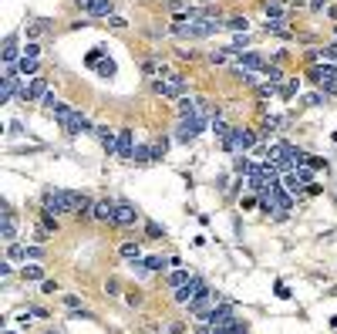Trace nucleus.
Listing matches in <instances>:
<instances>
[{
	"instance_id": "1",
	"label": "nucleus",
	"mask_w": 337,
	"mask_h": 334,
	"mask_svg": "<svg viewBox=\"0 0 337 334\" xmlns=\"http://www.w3.org/2000/svg\"><path fill=\"white\" fill-rule=\"evenodd\" d=\"M209 125V115H189V118H179V125H176V139L179 142H196L199 139V132Z\"/></svg>"
},
{
	"instance_id": "2",
	"label": "nucleus",
	"mask_w": 337,
	"mask_h": 334,
	"mask_svg": "<svg viewBox=\"0 0 337 334\" xmlns=\"http://www.w3.org/2000/svg\"><path fill=\"white\" fill-rule=\"evenodd\" d=\"M152 91L159 98H185V91H189V85H185V78H179V74H168V78H155L152 81Z\"/></svg>"
},
{
	"instance_id": "3",
	"label": "nucleus",
	"mask_w": 337,
	"mask_h": 334,
	"mask_svg": "<svg viewBox=\"0 0 337 334\" xmlns=\"http://www.w3.org/2000/svg\"><path fill=\"white\" fill-rule=\"evenodd\" d=\"M310 78L313 85H321V91H337V65H330V61H317L310 68Z\"/></svg>"
},
{
	"instance_id": "4",
	"label": "nucleus",
	"mask_w": 337,
	"mask_h": 334,
	"mask_svg": "<svg viewBox=\"0 0 337 334\" xmlns=\"http://www.w3.org/2000/svg\"><path fill=\"white\" fill-rule=\"evenodd\" d=\"M257 142L260 139H257V132H253V129H233L223 139V149H226V152H243V149H253Z\"/></svg>"
},
{
	"instance_id": "5",
	"label": "nucleus",
	"mask_w": 337,
	"mask_h": 334,
	"mask_svg": "<svg viewBox=\"0 0 337 334\" xmlns=\"http://www.w3.org/2000/svg\"><path fill=\"white\" fill-rule=\"evenodd\" d=\"M78 10L81 14H88V17H104V20H108V17H115V4L112 0H78Z\"/></svg>"
},
{
	"instance_id": "6",
	"label": "nucleus",
	"mask_w": 337,
	"mask_h": 334,
	"mask_svg": "<svg viewBox=\"0 0 337 334\" xmlns=\"http://www.w3.org/2000/svg\"><path fill=\"white\" fill-rule=\"evenodd\" d=\"M202 290H209V287H206V280H202V277H193L185 287H179V290H176V301L182 304V307H193V304H196V297H199Z\"/></svg>"
},
{
	"instance_id": "7",
	"label": "nucleus",
	"mask_w": 337,
	"mask_h": 334,
	"mask_svg": "<svg viewBox=\"0 0 337 334\" xmlns=\"http://www.w3.org/2000/svg\"><path fill=\"white\" fill-rule=\"evenodd\" d=\"M51 91H48V81L44 78H31V81H24V88H20V101H44Z\"/></svg>"
},
{
	"instance_id": "8",
	"label": "nucleus",
	"mask_w": 337,
	"mask_h": 334,
	"mask_svg": "<svg viewBox=\"0 0 337 334\" xmlns=\"http://www.w3.org/2000/svg\"><path fill=\"white\" fill-rule=\"evenodd\" d=\"M135 223H138V210L129 199H118L115 203V226H135Z\"/></svg>"
},
{
	"instance_id": "9",
	"label": "nucleus",
	"mask_w": 337,
	"mask_h": 334,
	"mask_svg": "<svg viewBox=\"0 0 337 334\" xmlns=\"http://www.w3.org/2000/svg\"><path fill=\"white\" fill-rule=\"evenodd\" d=\"M236 318H233V304L229 301H219L216 310H213V318H209V327H233Z\"/></svg>"
},
{
	"instance_id": "10",
	"label": "nucleus",
	"mask_w": 337,
	"mask_h": 334,
	"mask_svg": "<svg viewBox=\"0 0 337 334\" xmlns=\"http://www.w3.org/2000/svg\"><path fill=\"white\" fill-rule=\"evenodd\" d=\"M115 203H118V199H98L95 210H91V213H95V220L98 223H112V226H115Z\"/></svg>"
},
{
	"instance_id": "11",
	"label": "nucleus",
	"mask_w": 337,
	"mask_h": 334,
	"mask_svg": "<svg viewBox=\"0 0 337 334\" xmlns=\"http://www.w3.org/2000/svg\"><path fill=\"white\" fill-rule=\"evenodd\" d=\"M98 139H101V149H104V152H108V155H118V135H115V132L112 129H104V125H98Z\"/></svg>"
},
{
	"instance_id": "12",
	"label": "nucleus",
	"mask_w": 337,
	"mask_h": 334,
	"mask_svg": "<svg viewBox=\"0 0 337 334\" xmlns=\"http://www.w3.org/2000/svg\"><path fill=\"white\" fill-rule=\"evenodd\" d=\"M95 125H91L88 115H81V112H71V122H68L65 132H71V135H78V132H91Z\"/></svg>"
},
{
	"instance_id": "13",
	"label": "nucleus",
	"mask_w": 337,
	"mask_h": 334,
	"mask_svg": "<svg viewBox=\"0 0 337 334\" xmlns=\"http://www.w3.org/2000/svg\"><path fill=\"white\" fill-rule=\"evenodd\" d=\"M263 14H266V20H283L287 17V4L283 0H263Z\"/></svg>"
},
{
	"instance_id": "14",
	"label": "nucleus",
	"mask_w": 337,
	"mask_h": 334,
	"mask_svg": "<svg viewBox=\"0 0 337 334\" xmlns=\"http://www.w3.org/2000/svg\"><path fill=\"white\" fill-rule=\"evenodd\" d=\"M118 155H121V159H132V155H135V142H132V132L129 129L118 132Z\"/></svg>"
},
{
	"instance_id": "15",
	"label": "nucleus",
	"mask_w": 337,
	"mask_h": 334,
	"mask_svg": "<svg viewBox=\"0 0 337 334\" xmlns=\"http://www.w3.org/2000/svg\"><path fill=\"white\" fill-rule=\"evenodd\" d=\"M240 68H246V71H266V61L260 54H253V51H246V54H240Z\"/></svg>"
},
{
	"instance_id": "16",
	"label": "nucleus",
	"mask_w": 337,
	"mask_h": 334,
	"mask_svg": "<svg viewBox=\"0 0 337 334\" xmlns=\"http://www.w3.org/2000/svg\"><path fill=\"white\" fill-rule=\"evenodd\" d=\"M193 277H196V274H189V270H172V274L165 277V284L172 287V290H179V287H185Z\"/></svg>"
},
{
	"instance_id": "17",
	"label": "nucleus",
	"mask_w": 337,
	"mask_h": 334,
	"mask_svg": "<svg viewBox=\"0 0 337 334\" xmlns=\"http://www.w3.org/2000/svg\"><path fill=\"white\" fill-rule=\"evenodd\" d=\"M20 277L31 280V284H44V267H40V263H24Z\"/></svg>"
},
{
	"instance_id": "18",
	"label": "nucleus",
	"mask_w": 337,
	"mask_h": 334,
	"mask_svg": "<svg viewBox=\"0 0 337 334\" xmlns=\"http://www.w3.org/2000/svg\"><path fill=\"white\" fill-rule=\"evenodd\" d=\"M20 57H17V34H10L7 41H4V65H17Z\"/></svg>"
},
{
	"instance_id": "19",
	"label": "nucleus",
	"mask_w": 337,
	"mask_h": 334,
	"mask_svg": "<svg viewBox=\"0 0 337 334\" xmlns=\"http://www.w3.org/2000/svg\"><path fill=\"white\" fill-rule=\"evenodd\" d=\"M121 260H132V263H138V260H142V246H138V243H121Z\"/></svg>"
},
{
	"instance_id": "20",
	"label": "nucleus",
	"mask_w": 337,
	"mask_h": 334,
	"mask_svg": "<svg viewBox=\"0 0 337 334\" xmlns=\"http://www.w3.org/2000/svg\"><path fill=\"white\" fill-rule=\"evenodd\" d=\"M132 159H135L138 165H145V162H155V159H152V145H149V142L135 145V155H132Z\"/></svg>"
},
{
	"instance_id": "21",
	"label": "nucleus",
	"mask_w": 337,
	"mask_h": 334,
	"mask_svg": "<svg viewBox=\"0 0 337 334\" xmlns=\"http://www.w3.org/2000/svg\"><path fill=\"white\" fill-rule=\"evenodd\" d=\"M283 125H290V118H280V115H266L263 118V132H277Z\"/></svg>"
},
{
	"instance_id": "22",
	"label": "nucleus",
	"mask_w": 337,
	"mask_h": 334,
	"mask_svg": "<svg viewBox=\"0 0 337 334\" xmlns=\"http://www.w3.org/2000/svg\"><path fill=\"white\" fill-rule=\"evenodd\" d=\"M293 176H297V182L300 186H310V179H313V165H297V169H293Z\"/></svg>"
},
{
	"instance_id": "23",
	"label": "nucleus",
	"mask_w": 337,
	"mask_h": 334,
	"mask_svg": "<svg viewBox=\"0 0 337 334\" xmlns=\"http://www.w3.org/2000/svg\"><path fill=\"white\" fill-rule=\"evenodd\" d=\"M168 145H172V139H155V142H152V159H155V162H159V159H165Z\"/></svg>"
},
{
	"instance_id": "24",
	"label": "nucleus",
	"mask_w": 337,
	"mask_h": 334,
	"mask_svg": "<svg viewBox=\"0 0 337 334\" xmlns=\"http://www.w3.org/2000/svg\"><path fill=\"white\" fill-rule=\"evenodd\" d=\"M17 71L24 74H37V57H20V61H17Z\"/></svg>"
},
{
	"instance_id": "25",
	"label": "nucleus",
	"mask_w": 337,
	"mask_h": 334,
	"mask_svg": "<svg viewBox=\"0 0 337 334\" xmlns=\"http://www.w3.org/2000/svg\"><path fill=\"white\" fill-rule=\"evenodd\" d=\"M266 34H277V37H290L287 20H266Z\"/></svg>"
},
{
	"instance_id": "26",
	"label": "nucleus",
	"mask_w": 337,
	"mask_h": 334,
	"mask_svg": "<svg viewBox=\"0 0 337 334\" xmlns=\"http://www.w3.org/2000/svg\"><path fill=\"white\" fill-rule=\"evenodd\" d=\"M7 260H24L27 263V246H17V243H7Z\"/></svg>"
},
{
	"instance_id": "27",
	"label": "nucleus",
	"mask_w": 337,
	"mask_h": 334,
	"mask_svg": "<svg viewBox=\"0 0 337 334\" xmlns=\"http://www.w3.org/2000/svg\"><path fill=\"white\" fill-rule=\"evenodd\" d=\"M40 229H44V233H54V229H57V216H54V213L44 210V216H40Z\"/></svg>"
},
{
	"instance_id": "28",
	"label": "nucleus",
	"mask_w": 337,
	"mask_h": 334,
	"mask_svg": "<svg viewBox=\"0 0 337 334\" xmlns=\"http://www.w3.org/2000/svg\"><path fill=\"white\" fill-rule=\"evenodd\" d=\"M95 71L101 74V78H112V74H115V61H112V57H101V65H98Z\"/></svg>"
},
{
	"instance_id": "29",
	"label": "nucleus",
	"mask_w": 337,
	"mask_h": 334,
	"mask_svg": "<svg viewBox=\"0 0 337 334\" xmlns=\"http://www.w3.org/2000/svg\"><path fill=\"white\" fill-rule=\"evenodd\" d=\"M297 91H300V81H297V78H290V81L280 88V95L283 98H297Z\"/></svg>"
},
{
	"instance_id": "30",
	"label": "nucleus",
	"mask_w": 337,
	"mask_h": 334,
	"mask_svg": "<svg viewBox=\"0 0 337 334\" xmlns=\"http://www.w3.org/2000/svg\"><path fill=\"white\" fill-rule=\"evenodd\" d=\"M213 132H216L219 139H226V135H229V132H233V129H229V125H226L223 118H219V115H216V118H213Z\"/></svg>"
},
{
	"instance_id": "31",
	"label": "nucleus",
	"mask_w": 337,
	"mask_h": 334,
	"mask_svg": "<svg viewBox=\"0 0 337 334\" xmlns=\"http://www.w3.org/2000/svg\"><path fill=\"white\" fill-rule=\"evenodd\" d=\"M324 98H327V91H313V95H304V98H300V105H321Z\"/></svg>"
},
{
	"instance_id": "32",
	"label": "nucleus",
	"mask_w": 337,
	"mask_h": 334,
	"mask_svg": "<svg viewBox=\"0 0 337 334\" xmlns=\"http://www.w3.org/2000/svg\"><path fill=\"white\" fill-rule=\"evenodd\" d=\"M223 24H226V27H233V31H246L249 20H246V17H229V20H223Z\"/></svg>"
},
{
	"instance_id": "33",
	"label": "nucleus",
	"mask_w": 337,
	"mask_h": 334,
	"mask_svg": "<svg viewBox=\"0 0 337 334\" xmlns=\"http://www.w3.org/2000/svg\"><path fill=\"white\" fill-rule=\"evenodd\" d=\"M233 54V48H223V51H213V54H209V61H213V65H226V57Z\"/></svg>"
},
{
	"instance_id": "34",
	"label": "nucleus",
	"mask_w": 337,
	"mask_h": 334,
	"mask_svg": "<svg viewBox=\"0 0 337 334\" xmlns=\"http://www.w3.org/2000/svg\"><path fill=\"white\" fill-rule=\"evenodd\" d=\"M48 27H51V20H37V24H31V27H27V37L34 41V37H37L40 31H48Z\"/></svg>"
},
{
	"instance_id": "35",
	"label": "nucleus",
	"mask_w": 337,
	"mask_h": 334,
	"mask_svg": "<svg viewBox=\"0 0 337 334\" xmlns=\"http://www.w3.org/2000/svg\"><path fill=\"white\" fill-rule=\"evenodd\" d=\"M249 41H253V37H249L246 31H243V34H236V37H233V51H243V48H249Z\"/></svg>"
},
{
	"instance_id": "36",
	"label": "nucleus",
	"mask_w": 337,
	"mask_h": 334,
	"mask_svg": "<svg viewBox=\"0 0 337 334\" xmlns=\"http://www.w3.org/2000/svg\"><path fill=\"white\" fill-rule=\"evenodd\" d=\"M260 95H263V98H270V95H280V85L263 81V85H260Z\"/></svg>"
},
{
	"instance_id": "37",
	"label": "nucleus",
	"mask_w": 337,
	"mask_h": 334,
	"mask_svg": "<svg viewBox=\"0 0 337 334\" xmlns=\"http://www.w3.org/2000/svg\"><path fill=\"white\" fill-rule=\"evenodd\" d=\"M145 233H149L152 240H162V237H165V229H162L159 223H149V226H145Z\"/></svg>"
},
{
	"instance_id": "38",
	"label": "nucleus",
	"mask_w": 337,
	"mask_h": 334,
	"mask_svg": "<svg viewBox=\"0 0 337 334\" xmlns=\"http://www.w3.org/2000/svg\"><path fill=\"white\" fill-rule=\"evenodd\" d=\"M27 260H44V246H27Z\"/></svg>"
},
{
	"instance_id": "39",
	"label": "nucleus",
	"mask_w": 337,
	"mask_h": 334,
	"mask_svg": "<svg viewBox=\"0 0 337 334\" xmlns=\"http://www.w3.org/2000/svg\"><path fill=\"white\" fill-rule=\"evenodd\" d=\"M37 54H40L37 44H24V54H20V57H37Z\"/></svg>"
},
{
	"instance_id": "40",
	"label": "nucleus",
	"mask_w": 337,
	"mask_h": 334,
	"mask_svg": "<svg viewBox=\"0 0 337 334\" xmlns=\"http://www.w3.org/2000/svg\"><path fill=\"white\" fill-rule=\"evenodd\" d=\"M65 304H68V310H78V307H81V301L74 297V294H68V297H65Z\"/></svg>"
},
{
	"instance_id": "41",
	"label": "nucleus",
	"mask_w": 337,
	"mask_h": 334,
	"mask_svg": "<svg viewBox=\"0 0 337 334\" xmlns=\"http://www.w3.org/2000/svg\"><path fill=\"white\" fill-rule=\"evenodd\" d=\"M40 290H44V294H54V290H57V280H44V284H40Z\"/></svg>"
},
{
	"instance_id": "42",
	"label": "nucleus",
	"mask_w": 337,
	"mask_h": 334,
	"mask_svg": "<svg viewBox=\"0 0 337 334\" xmlns=\"http://www.w3.org/2000/svg\"><path fill=\"white\" fill-rule=\"evenodd\" d=\"M104 290H108V294H118L121 287H118V280H104Z\"/></svg>"
},
{
	"instance_id": "43",
	"label": "nucleus",
	"mask_w": 337,
	"mask_h": 334,
	"mask_svg": "<svg viewBox=\"0 0 337 334\" xmlns=\"http://www.w3.org/2000/svg\"><path fill=\"white\" fill-rule=\"evenodd\" d=\"M125 304H129V307H138V304H142V297H138V294H129V297H125Z\"/></svg>"
},
{
	"instance_id": "44",
	"label": "nucleus",
	"mask_w": 337,
	"mask_h": 334,
	"mask_svg": "<svg viewBox=\"0 0 337 334\" xmlns=\"http://www.w3.org/2000/svg\"><path fill=\"white\" fill-rule=\"evenodd\" d=\"M229 334H246V324H240V321H236V324L229 327Z\"/></svg>"
},
{
	"instance_id": "45",
	"label": "nucleus",
	"mask_w": 337,
	"mask_h": 334,
	"mask_svg": "<svg viewBox=\"0 0 337 334\" xmlns=\"http://www.w3.org/2000/svg\"><path fill=\"white\" fill-rule=\"evenodd\" d=\"M168 334H185V327L182 324H172V327H168Z\"/></svg>"
},
{
	"instance_id": "46",
	"label": "nucleus",
	"mask_w": 337,
	"mask_h": 334,
	"mask_svg": "<svg viewBox=\"0 0 337 334\" xmlns=\"http://www.w3.org/2000/svg\"><path fill=\"white\" fill-rule=\"evenodd\" d=\"M324 4H327V0H310V7H313V10H324Z\"/></svg>"
},
{
	"instance_id": "47",
	"label": "nucleus",
	"mask_w": 337,
	"mask_h": 334,
	"mask_svg": "<svg viewBox=\"0 0 337 334\" xmlns=\"http://www.w3.org/2000/svg\"><path fill=\"white\" fill-rule=\"evenodd\" d=\"M330 17H334V20H337V7H330Z\"/></svg>"
},
{
	"instance_id": "48",
	"label": "nucleus",
	"mask_w": 337,
	"mask_h": 334,
	"mask_svg": "<svg viewBox=\"0 0 337 334\" xmlns=\"http://www.w3.org/2000/svg\"><path fill=\"white\" fill-rule=\"evenodd\" d=\"M7 334H20V331H7Z\"/></svg>"
},
{
	"instance_id": "49",
	"label": "nucleus",
	"mask_w": 337,
	"mask_h": 334,
	"mask_svg": "<svg viewBox=\"0 0 337 334\" xmlns=\"http://www.w3.org/2000/svg\"><path fill=\"white\" fill-rule=\"evenodd\" d=\"M44 334H57V331H44Z\"/></svg>"
},
{
	"instance_id": "50",
	"label": "nucleus",
	"mask_w": 337,
	"mask_h": 334,
	"mask_svg": "<svg viewBox=\"0 0 337 334\" xmlns=\"http://www.w3.org/2000/svg\"><path fill=\"white\" fill-rule=\"evenodd\" d=\"M334 41H337V31H334Z\"/></svg>"
}]
</instances>
